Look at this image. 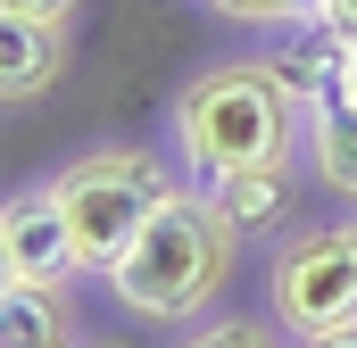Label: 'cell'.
Here are the masks:
<instances>
[{"mask_svg": "<svg viewBox=\"0 0 357 348\" xmlns=\"http://www.w3.org/2000/svg\"><path fill=\"white\" fill-rule=\"evenodd\" d=\"M299 133V100L274 84L258 58L241 67H208L175 91V141L191 174H233V166H282Z\"/></svg>", "mask_w": 357, "mask_h": 348, "instance_id": "6da1fadb", "label": "cell"}, {"mask_svg": "<svg viewBox=\"0 0 357 348\" xmlns=\"http://www.w3.org/2000/svg\"><path fill=\"white\" fill-rule=\"evenodd\" d=\"M225 274H233V224L208 207V191H167L158 216L133 232V249L108 265L116 299L133 315H158V324L199 315Z\"/></svg>", "mask_w": 357, "mask_h": 348, "instance_id": "7a4b0ae2", "label": "cell"}, {"mask_svg": "<svg viewBox=\"0 0 357 348\" xmlns=\"http://www.w3.org/2000/svg\"><path fill=\"white\" fill-rule=\"evenodd\" d=\"M175 182L150 166V150H91L75 166L50 182V199H59V216H67V232H75V258L84 274H108V265L133 249V232L158 216V199H167Z\"/></svg>", "mask_w": 357, "mask_h": 348, "instance_id": "3957f363", "label": "cell"}, {"mask_svg": "<svg viewBox=\"0 0 357 348\" xmlns=\"http://www.w3.org/2000/svg\"><path fill=\"white\" fill-rule=\"evenodd\" d=\"M274 324H282V332L357 324V241H349V224L299 232V241L274 258Z\"/></svg>", "mask_w": 357, "mask_h": 348, "instance_id": "277c9868", "label": "cell"}, {"mask_svg": "<svg viewBox=\"0 0 357 348\" xmlns=\"http://www.w3.org/2000/svg\"><path fill=\"white\" fill-rule=\"evenodd\" d=\"M274 33H282V42H274L258 67H266L274 84L299 100V116L349 91V58H357V42L341 33V25H324V17H299V25H274Z\"/></svg>", "mask_w": 357, "mask_h": 348, "instance_id": "5b68a950", "label": "cell"}, {"mask_svg": "<svg viewBox=\"0 0 357 348\" xmlns=\"http://www.w3.org/2000/svg\"><path fill=\"white\" fill-rule=\"evenodd\" d=\"M0 241H8V258H17V282L67 290V282L84 274V258H75V232H67V216H59V199H50V191L8 199V207H0Z\"/></svg>", "mask_w": 357, "mask_h": 348, "instance_id": "8992f818", "label": "cell"}, {"mask_svg": "<svg viewBox=\"0 0 357 348\" xmlns=\"http://www.w3.org/2000/svg\"><path fill=\"white\" fill-rule=\"evenodd\" d=\"M67 25H33V17H8L0 8V100H42L59 84L67 50H59Z\"/></svg>", "mask_w": 357, "mask_h": 348, "instance_id": "52a82bcc", "label": "cell"}, {"mask_svg": "<svg viewBox=\"0 0 357 348\" xmlns=\"http://www.w3.org/2000/svg\"><path fill=\"white\" fill-rule=\"evenodd\" d=\"M199 191H208V207H216L233 232H266L274 216L291 207V199H282V166H233V174H208Z\"/></svg>", "mask_w": 357, "mask_h": 348, "instance_id": "ba28073f", "label": "cell"}, {"mask_svg": "<svg viewBox=\"0 0 357 348\" xmlns=\"http://www.w3.org/2000/svg\"><path fill=\"white\" fill-rule=\"evenodd\" d=\"M307 150H316V174L341 199H357V100L349 91L324 100V108H307Z\"/></svg>", "mask_w": 357, "mask_h": 348, "instance_id": "9c48e42d", "label": "cell"}, {"mask_svg": "<svg viewBox=\"0 0 357 348\" xmlns=\"http://www.w3.org/2000/svg\"><path fill=\"white\" fill-rule=\"evenodd\" d=\"M0 348H67L59 290H42V282H17V290H0Z\"/></svg>", "mask_w": 357, "mask_h": 348, "instance_id": "30bf717a", "label": "cell"}, {"mask_svg": "<svg viewBox=\"0 0 357 348\" xmlns=\"http://www.w3.org/2000/svg\"><path fill=\"white\" fill-rule=\"evenodd\" d=\"M216 17H233V25H299V17H316L324 0H208Z\"/></svg>", "mask_w": 357, "mask_h": 348, "instance_id": "8fae6325", "label": "cell"}, {"mask_svg": "<svg viewBox=\"0 0 357 348\" xmlns=\"http://www.w3.org/2000/svg\"><path fill=\"white\" fill-rule=\"evenodd\" d=\"M183 348H274L258 324H216V332H199V340H183Z\"/></svg>", "mask_w": 357, "mask_h": 348, "instance_id": "7c38bea8", "label": "cell"}, {"mask_svg": "<svg viewBox=\"0 0 357 348\" xmlns=\"http://www.w3.org/2000/svg\"><path fill=\"white\" fill-rule=\"evenodd\" d=\"M8 17H33V25H67L75 17V0H0Z\"/></svg>", "mask_w": 357, "mask_h": 348, "instance_id": "4fadbf2b", "label": "cell"}, {"mask_svg": "<svg viewBox=\"0 0 357 348\" xmlns=\"http://www.w3.org/2000/svg\"><path fill=\"white\" fill-rule=\"evenodd\" d=\"M299 348H357V324H333V332H299Z\"/></svg>", "mask_w": 357, "mask_h": 348, "instance_id": "5bb4252c", "label": "cell"}, {"mask_svg": "<svg viewBox=\"0 0 357 348\" xmlns=\"http://www.w3.org/2000/svg\"><path fill=\"white\" fill-rule=\"evenodd\" d=\"M316 17H324V25H341V33H349V42H357V0H324Z\"/></svg>", "mask_w": 357, "mask_h": 348, "instance_id": "9a60e30c", "label": "cell"}, {"mask_svg": "<svg viewBox=\"0 0 357 348\" xmlns=\"http://www.w3.org/2000/svg\"><path fill=\"white\" fill-rule=\"evenodd\" d=\"M0 290H17V258H8V241H0Z\"/></svg>", "mask_w": 357, "mask_h": 348, "instance_id": "2e32d148", "label": "cell"}, {"mask_svg": "<svg viewBox=\"0 0 357 348\" xmlns=\"http://www.w3.org/2000/svg\"><path fill=\"white\" fill-rule=\"evenodd\" d=\"M349 241H357V224H349Z\"/></svg>", "mask_w": 357, "mask_h": 348, "instance_id": "e0dca14e", "label": "cell"}, {"mask_svg": "<svg viewBox=\"0 0 357 348\" xmlns=\"http://www.w3.org/2000/svg\"><path fill=\"white\" fill-rule=\"evenodd\" d=\"M67 348H75V340H67Z\"/></svg>", "mask_w": 357, "mask_h": 348, "instance_id": "ac0fdd59", "label": "cell"}]
</instances>
